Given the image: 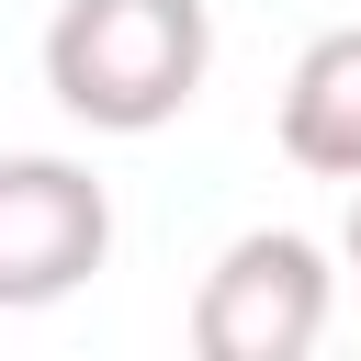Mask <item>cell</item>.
I'll return each instance as SVG.
<instances>
[{"label":"cell","instance_id":"obj_4","mask_svg":"<svg viewBox=\"0 0 361 361\" xmlns=\"http://www.w3.org/2000/svg\"><path fill=\"white\" fill-rule=\"evenodd\" d=\"M282 158L316 180H361V23L316 34L282 79Z\"/></svg>","mask_w":361,"mask_h":361},{"label":"cell","instance_id":"obj_1","mask_svg":"<svg viewBox=\"0 0 361 361\" xmlns=\"http://www.w3.org/2000/svg\"><path fill=\"white\" fill-rule=\"evenodd\" d=\"M203 68H214V11L203 0H56V23H45V90L90 135L180 124Z\"/></svg>","mask_w":361,"mask_h":361},{"label":"cell","instance_id":"obj_2","mask_svg":"<svg viewBox=\"0 0 361 361\" xmlns=\"http://www.w3.org/2000/svg\"><path fill=\"white\" fill-rule=\"evenodd\" d=\"M316 338H327V248L293 226H248L192 293L203 361H305Z\"/></svg>","mask_w":361,"mask_h":361},{"label":"cell","instance_id":"obj_5","mask_svg":"<svg viewBox=\"0 0 361 361\" xmlns=\"http://www.w3.org/2000/svg\"><path fill=\"white\" fill-rule=\"evenodd\" d=\"M338 248H350V271H361V203H350V237H338Z\"/></svg>","mask_w":361,"mask_h":361},{"label":"cell","instance_id":"obj_3","mask_svg":"<svg viewBox=\"0 0 361 361\" xmlns=\"http://www.w3.org/2000/svg\"><path fill=\"white\" fill-rule=\"evenodd\" d=\"M113 259V192L79 158H0V316L68 305Z\"/></svg>","mask_w":361,"mask_h":361}]
</instances>
